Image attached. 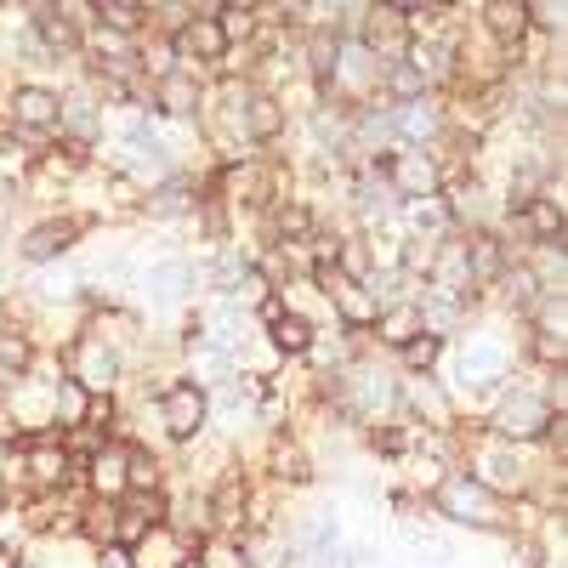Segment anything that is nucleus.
Segmentation results:
<instances>
[{
    "mask_svg": "<svg viewBox=\"0 0 568 568\" xmlns=\"http://www.w3.org/2000/svg\"><path fill=\"white\" fill-rule=\"evenodd\" d=\"M375 171H382L393 200H404V205H426L444 194V165L433 149H387V154H375Z\"/></svg>",
    "mask_w": 568,
    "mask_h": 568,
    "instance_id": "obj_1",
    "label": "nucleus"
},
{
    "mask_svg": "<svg viewBox=\"0 0 568 568\" xmlns=\"http://www.w3.org/2000/svg\"><path fill=\"white\" fill-rule=\"evenodd\" d=\"M433 506L449 517V524H466V529H506V500L489 495L471 471H449V478L433 489Z\"/></svg>",
    "mask_w": 568,
    "mask_h": 568,
    "instance_id": "obj_2",
    "label": "nucleus"
},
{
    "mask_svg": "<svg viewBox=\"0 0 568 568\" xmlns=\"http://www.w3.org/2000/svg\"><path fill=\"white\" fill-rule=\"evenodd\" d=\"M63 364H69L63 382H74L85 398H114V387H120V353L103 336H80L63 353Z\"/></svg>",
    "mask_w": 568,
    "mask_h": 568,
    "instance_id": "obj_3",
    "label": "nucleus"
},
{
    "mask_svg": "<svg viewBox=\"0 0 568 568\" xmlns=\"http://www.w3.org/2000/svg\"><path fill=\"white\" fill-rule=\"evenodd\" d=\"M160 420H165V433H171L176 444L205 438V426H211V398H205V387L171 382V387L160 393Z\"/></svg>",
    "mask_w": 568,
    "mask_h": 568,
    "instance_id": "obj_4",
    "label": "nucleus"
},
{
    "mask_svg": "<svg viewBox=\"0 0 568 568\" xmlns=\"http://www.w3.org/2000/svg\"><path fill=\"white\" fill-rule=\"evenodd\" d=\"M85 227H91V216H45V222H34L23 240H18V256L34 262V267H45V262L69 256V251L80 245V233H85Z\"/></svg>",
    "mask_w": 568,
    "mask_h": 568,
    "instance_id": "obj_5",
    "label": "nucleus"
},
{
    "mask_svg": "<svg viewBox=\"0 0 568 568\" xmlns=\"http://www.w3.org/2000/svg\"><path fill=\"white\" fill-rule=\"evenodd\" d=\"M562 420L540 404V393H511L500 409H495V438L500 444H529V438H546V426Z\"/></svg>",
    "mask_w": 568,
    "mask_h": 568,
    "instance_id": "obj_6",
    "label": "nucleus"
},
{
    "mask_svg": "<svg viewBox=\"0 0 568 568\" xmlns=\"http://www.w3.org/2000/svg\"><path fill=\"white\" fill-rule=\"evenodd\" d=\"M7 120H12V131H23V136H52V131H58V91L18 85L12 98H7Z\"/></svg>",
    "mask_w": 568,
    "mask_h": 568,
    "instance_id": "obj_7",
    "label": "nucleus"
},
{
    "mask_svg": "<svg viewBox=\"0 0 568 568\" xmlns=\"http://www.w3.org/2000/svg\"><path fill=\"white\" fill-rule=\"evenodd\" d=\"M460 251H466V273H471V291H478V284H495V278L506 273V262H511V245L500 240L495 227H471L466 240H460Z\"/></svg>",
    "mask_w": 568,
    "mask_h": 568,
    "instance_id": "obj_8",
    "label": "nucleus"
},
{
    "mask_svg": "<svg viewBox=\"0 0 568 568\" xmlns=\"http://www.w3.org/2000/svg\"><path fill=\"white\" fill-rule=\"evenodd\" d=\"M511 227L524 233L529 245H562V200H551V194H529L524 205L511 211Z\"/></svg>",
    "mask_w": 568,
    "mask_h": 568,
    "instance_id": "obj_9",
    "label": "nucleus"
},
{
    "mask_svg": "<svg viewBox=\"0 0 568 568\" xmlns=\"http://www.w3.org/2000/svg\"><path fill=\"white\" fill-rule=\"evenodd\" d=\"M29 34L40 40V52L52 58V63H63V58L80 52V29H74L58 7H29Z\"/></svg>",
    "mask_w": 568,
    "mask_h": 568,
    "instance_id": "obj_10",
    "label": "nucleus"
},
{
    "mask_svg": "<svg viewBox=\"0 0 568 568\" xmlns=\"http://www.w3.org/2000/svg\"><path fill=\"white\" fill-rule=\"evenodd\" d=\"M200 273H194V262H182V256H165V262H154L149 273H142V291H149V302L154 307H176L182 296H187V284H194Z\"/></svg>",
    "mask_w": 568,
    "mask_h": 568,
    "instance_id": "obj_11",
    "label": "nucleus"
},
{
    "mask_svg": "<svg viewBox=\"0 0 568 568\" xmlns=\"http://www.w3.org/2000/svg\"><path fill=\"white\" fill-rule=\"evenodd\" d=\"M154 109L160 114H176V120H194L205 109V91H200V80L187 74V69H176V74L154 80Z\"/></svg>",
    "mask_w": 568,
    "mask_h": 568,
    "instance_id": "obj_12",
    "label": "nucleus"
},
{
    "mask_svg": "<svg viewBox=\"0 0 568 568\" xmlns=\"http://www.w3.org/2000/svg\"><path fill=\"white\" fill-rule=\"evenodd\" d=\"M245 136L251 142H273V136H284V120H291V114H284V98H278V91H262V85H251V98H245Z\"/></svg>",
    "mask_w": 568,
    "mask_h": 568,
    "instance_id": "obj_13",
    "label": "nucleus"
},
{
    "mask_svg": "<svg viewBox=\"0 0 568 568\" xmlns=\"http://www.w3.org/2000/svg\"><path fill=\"white\" fill-rule=\"evenodd\" d=\"M267 342H273V347H278L284 358H302V353H313V347H318V324L284 307V313H278V318L267 324Z\"/></svg>",
    "mask_w": 568,
    "mask_h": 568,
    "instance_id": "obj_14",
    "label": "nucleus"
},
{
    "mask_svg": "<svg viewBox=\"0 0 568 568\" xmlns=\"http://www.w3.org/2000/svg\"><path fill=\"white\" fill-rule=\"evenodd\" d=\"M91 23H98L103 34L131 40L136 29H149V0H98V7H91Z\"/></svg>",
    "mask_w": 568,
    "mask_h": 568,
    "instance_id": "obj_15",
    "label": "nucleus"
},
{
    "mask_svg": "<svg viewBox=\"0 0 568 568\" xmlns=\"http://www.w3.org/2000/svg\"><path fill=\"white\" fill-rule=\"evenodd\" d=\"M200 187L187 182V176H171V182H160L149 200H142V216H194L200 211Z\"/></svg>",
    "mask_w": 568,
    "mask_h": 568,
    "instance_id": "obj_16",
    "label": "nucleus"
},
{
    "mask_svg": "<svg viewBox=\"0 0 568 568\" xmlns=\"http://www.w3.org/2000/svg\"><path fill=\"white\" fill-rule=\"evenodd\" d=\"M478 23L500 40V45H517L529 34V12H524V0H489V7H478Z\"/></svg>",
    "mask_w": 568,
    "mask_h": 568,
    "instance_id": "obj_17",
    "label": "nucleus"
},
{
    "mask_svg": "<svg viewBox=\"0 0 568 568\" xmlns=\"http://www.w3.org/2000/svg\"><path fill=\"white\" fill-rule=\"evenodd\" d=\"M85 466H91L85 478H91V489H98V495H125V444L109 438Z\"/></svg>",
    "mask_w": 568,
    "mask_h": 568,
    "instance_id": "obj_18",
    "label": "nucleus"
},
{
    "mask_svg": "<svg viewBox=\"0 0 568 568\" xmlns=\"http://www.w3.org/2000/svg\"><path fill=\"white\" fill-rule=\"evenodd\" d=\"M495 284H500V302H506V307H517V313H535V307L546 302V291L535 284V273H529L524 262H506V273H500Z\"/></svg>",
    "mask_w": 568,
    "mask_h": 568,
    "instance_id": "obj_19",
    "label": "nucleus"
},
{
    "mask_svg": "<svg viewBox=\"0 0 568 568\" xmlns=\"http://www.w3.org/2000/svg\"><path fill=\"white\" fill-rule=\"evenodd\" d=\"M375 336H382L387 347L415 342V336H420V313H415V302H387L382 313H375Z\"/></svg>",
    "mask_w": 568,
    "mask_h": 568,
    "instance_id": "obj_20",
    "label": "nucleus"
},
{
    "mask_svg": "<svg viewBox=\"0 0 568 568\" xmlns=\"http://www.w3.org/2000/svg\"><path fill=\"white\" fill-rule=\"evenodd\" d=\"M267 466H273L278 484H313V460H307V449H302L296 438H273Z\"/></svg>",
    "mask_w": 568,
    "mask_h": 568,
    "instance_id": "obj_21",
    "label": "nucleus"
},
{
    "mask_svg": "<svg viewBox=\"0 0 568 568\" xmlns=\"http://www.w3.org/2000/svg\"><path fill=\"white\" fill-rule=\"evenodd\" d=\"M160 455H149L142 444H125V495H154L160 489Z\"/></svg>",
    "mask_w": 568,
    "mask_h": 568,
    "instance_id": "obj_22",
    "label": "nucleus"
},
{
    "mask_svg": "<svg viewBox=\"0 0 568 568\" xmlns=\"http://www.w3.org/2000/svg\"><path fill=\"white\" fill-rule=\"evenodd\" d=\"M438 353H444V342H438V336H426V329H420L415 342H404V347H398V364H404V375H433Z\"/></svg>",
    "mask_w": 568,
    "mask_h": 568,
    "instance_id": "obj_23",
    "label": "nucleus"
},
{
    "mask_svg": "<svg viewBox=\"0 0 568 568\" xmlns=\"http://www.w3.org/2000/svg\"><path fill=\"white\" fill-rule=\"evenodd\" d=\"M125 149H131V160H149L154 171H165V165H171V160H165V142H160L149 125H142V120H131V125H125Z\"/></svg>",
    "mask_w": 568,
    "mask_h": 568,
    "instance_id": "obj_24",
    "label": "nucleus"
},
{
    "mask_svg": "<svg viewBox=\"0 0 568 568\" xmlns=\"http://www.w3.org/2000/svg\"><path fill=\"white\" fill-rule=\"evenodd\" d=\"M524 12H529V29H562V7H551V0H524Z\"/></svg>",
    "mask_w": 568,
    "mask_h": 568,
    "instance_id": "obj_25",
    "label": "nucleus"
},
{
    "mask_svg": "<svg viewBox=\"0 0 568 568\" xmlns=\"http://www.w3.org/2000/svg\"><path fill=\"white\" fill-rule=\"evenodd\" d=\"M98 568H136V551H125V546H98Z\"/></svg>",
    "mask_w": 568,
    "mask_h": 568,
    "instance_id": "obj_26",
    "label": "nucleus"
},
{
    "mask_svg": "<svg viewBox=\"0 0 568 568\" xmlns=\"http://www.w3.org/2000/svg\"><path fill=\"white\" fill-rule=\"evenodd\" d=\"M535 568H562V557H551V551H540V557H535Z\"/></svg>",
    "mask_w": 568,
    "mask_h": 568,
    "instance_id": "obj_27",
    "label": "nucleus"
},
{
    "mask_svg": "<svg viewBox=\"0 0 568 568\" xmlns=\"http://www.w3.org/2000/svg\"><path fill=\"white\" fill-rule=\"evenodd\" d=\"M176 568H200V562H176Z\"/></svg>",
    "mask_w": 568,
    "mask_h": 568,
    "instance_id": "obj_28",
    "label": "nucleus"
}]
</instances>
